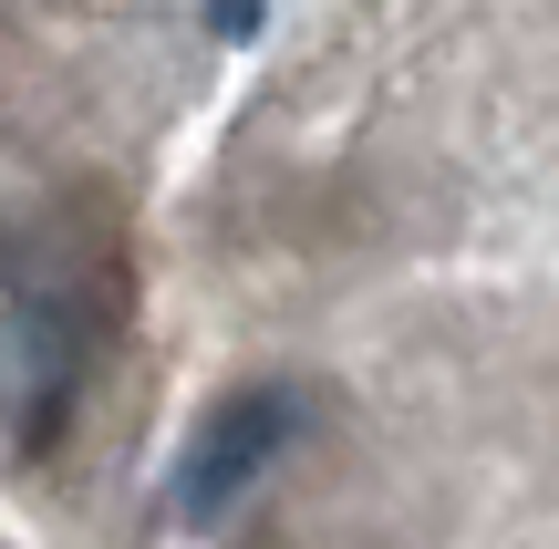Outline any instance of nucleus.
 <instances>
[{"label": "nucleus", "instance_id": "f257e3e1", "mask_svg": "<svg viewBox=\"0 0 559 549\" xmlns=\"http://www.w3.org/2000/svg\"><path fill=\"white\" fill-rule=\"evenodd\" d=\"M290 435H300V394H239V405H218L198 426V446H187V477H177L187 498H177V509L207 529L239 488H260V467L290 446Z\"/></svg>", "mask_w": 559, "mask_h": 549}]
</instances>
